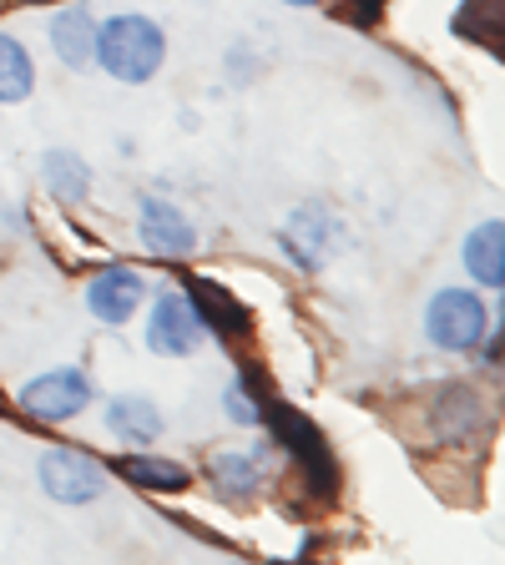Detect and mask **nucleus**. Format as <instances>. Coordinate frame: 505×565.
I'll return each instance as SVG.
<instances>
[{"mask_svg":"<svg viewBox=\"0 0 505 565\" xmlns=\"http://www.w3.org/2000/svg\"><path fill=\"white\" fill-rule=\"evenodd\" d=\"M137 243L152 253V258H188L198 247V227L172 198H137Z\"/></svg>","mask_w":505,"mask_h":565,"instance_id":"8","label":"nucleus"},{"mask_svg":"<svg viewBox=\"0 0 505 565\" xmlns=\"http://www.w3.org/2000/svg\"><path fill=\"white\" fill-rule=\"evenodd\" d=\"M106 429L127 449H147L162 439L167 414H162V404L147 399V394H112V399H106Z\"/></svg>","mask_w":505,"mask_h":565,"instance_id":"11","label":"nucleus"},{"mask_svg":"<svg viewBox=\"0 0 505 565\" xmlns=\"http://www.w3.org/2000/svg\"><path fill=\"white\" fill-rule=\"evenodd\" d=\"M92 404H96L92 374H86V369H76V364L46 369V374H35L31 384L21 388L25 419H41V424H71V419H82Z\"/></svg>","mask_w":505,"mask_h":565,"instance_id":"5","label":"nucleus"},{"mask_svg":"<svg viewBox=\"0 0 505 565\" xmlns=\"http://www.w3.org/2000/svg\"><path fill=\"white\" fill-rule=\"evenodd\" d=\"M263 424L273 429V445L304 470V480L314 484L318 494H334V484H339V465H334V455H329L324 429H318L308 414H298L294 404H273V399H269V409H263Z\"/></svg>","mask_w":505,"mask_h":565,"instance_id":"2","label":"nucleus"},{"mask_svg":"<svg viewBox=\"0 0 505 565\" xmlns=\"http://www.w3.org/2000/svg\"><path fill=\"white\" fill-rule=\"evenodd\" d=\"M35 92V61L11 31H0V106H15Z\"/></svg>","mask_w":505,"mask_h":565,"instance_id":"17","label":"nucleus"},{"mask_svg":"<svg viewBox=\"0 0 505 565\" xmlns=\"http://www.w3.org/2000/svg\"><path fill=\"white\" fill-rule=\"evenodd\" d=\"M188 303L198 308L202 329L218 333V339H238V333L253 329V323H248L243 298H233L218 278H188Z\"/></svg>","mask_w":505,"mask_h":565,"instance_id":"14","label":"nucleus"},{"mask_svg":"<svg viewBox=\"0 0 505 565\" xmlns=\"http://www.w3.org/2000/svg\"><path fill=\"white\" fill-rule=\"evenodd\" d=\"M117 475L127 484H137V490H147V494H182V490H192V470L182 465V459L147 455V449L117 459Z\"/></svg>","mask_w":505,"mask_h":565,"instance_id":"16","label":"nucleus"},{"mask_svg":"<svg viewBox=\"0 0 505 565\" xmlns=\"http://www.w3.org/2000/svg\"><path fill=\"white\" fill-rule=\"evenodd\" d=\"M339 237H344V227H339V217H334V207H324V202H298V207L288 212V223L278 227L283 258L304 273L324 268V263L334 258Z\"/></svg>","mask_w":505,"mask_h":565,"instance_id":"6","label":"nucleus"},{"mask_svg":"<svg viewBox=\"0 0 505 565\" xmlns=\"http://www.w3.org/2000/svg\"><path fill=\"white\" fill-rule=\"evenodd\" d=\"M208 329H202L198 308L188 303V294H157L152 308H147V349L157 359H192L202 349Z\"/></svg>","mask_w":505,"mask_h":565,"instance_id":"7","label":"nucleus"},{"mask_svg":"<svg viewBox=\"0 0 505 565\" xmlns=\"http://www.w3.org/2000/svg\"><path fill=\"white\" fill-rule=\"evenodd\" d=\"M269 445H253V449H223L212 455L208 465V480H212V494L228 500V505H253L269 484Z\"/></svg>","mask_w":505,"mask_h":565,"instance_id":"10","label":"nucleus"},{"mask_svg":"<svg viewBox=\"0 0 505 565\" xmlns=\"http://www.w3.org/2000/svg\"><path fill=\"white\" fill-rule=\"evenodd\" d=\"M460 258H465V273L481 282L485 294H501L505 288V223L501 217L475 227V233L465 237V247H460Z\"/></svg>","mask_w":505,"mask_h":565,"instance_id":"15","label":"nucleus"},{"mask_svg":"<svg viewBox=\"0 0 505 565\" xmlns=\"http://www.w3.org/2000/svg\"><path fill=\"white\" fill-rule=\"evenodd\" d=\"M141 298H147V278H141V268H131V263H106V268L92 273V282H86V308H92V318L106 323V329L131 323Z\"/></svg>","mask_w":505,"mask_h":565,"instance_id":"9","label":"nucleus"},{"mask_svg":"<svg viewBox=\"0 0 505 565\" xmlns=\"http://www.w3.org/2000/svg\"><path fill=\"white\" fill-rule=\"evenodd\" d=\"M263 409H269V394H263L259 374H238L233 384L223 388V414L243 429H259L263 424Z\"/></svg>","mask_w":505,"mask_h":565,"instance_id":"18","label":"nucleus"},{"mask_svg":"<svg viewBox=\"0 0 505 565\" xmlns=\"http://www.w3.org/2000/svg\"><path fill=\"white\" fill-rule=\"evenodd\" d=\"M106 480H112V470L96 455H86V449L56 445L35 459V484L56 505H96L106 494Z\"/></svg>","mask_w":505,"mask_h":565,"instance_id":"4","label":"nucleus"},{"mask_svg":"<svg viewBox=\"0 0 505 565\" xmlns=\"http://www.w3.org/2000/svg\"><path fill=\"white\" fill-rule=\"evenodd\" d=\"M491 323L495 313H485V298L475 288H435L424 303V339L445 353H471Z\"/></svg>","mask_w":505,"mask_h":565,"instance_id":"3","label":"nucleus"},{"mask_svg":"<svg viewBox=\"0 0 505 565\" xmlns=\"http://www.w3.org/2000/svg\"><path fill=\"white\" fill-rule=\"evenodd\" d=\"M46 41L66 71H86L96 61V15L86 6H61L46 25Z\"/></svg>","mask_w":505,"mask_h":565,"instance_id":"12","label":"nucleus"},{"mask_svg":"<svg viewBox=\"0 0 505 565\" xmlns=\"http://www.w3.org/2000/svg\"><path fill=\"white\" fill-rule=\"evenodd\" d=\"M385 6H389V0H344V21L359 25V31H369V25H379Z\"/></svg>","mask_w":505,"mask_h":565,"instance_id":"19","label":"nucleus"},{"mask_svg":"<svg viewBox=\"0 0 505 565\" xmlns=\"http://www.w3.org/2000/svg\"><path fill=\"white\" fill-rule=\"evenodd\" d=\"M167 61V35L152 15H112L96 21V66L122 86H147Z\"/></svg>","mask_w":505,"mask_h":565,"instance_id":"1","label":"nucleus"},{"mask_svg":"<svg viewBox=\"0 0 505 565\" xmlns=\"http://www.w3.org/2000/svg\"><path fill=\"white\" fill-rule=\"evenodd\" d=\"M283 6H324V0H283Z\"/></svg>","mask_w":505,"mask_h":565,"instance_id":"20","label":"nucleus"},{"mask_svg":"<svg viewBox=\"0 0 505 565\" xmlns=\"http://www.w3.org/2000/svg\"><path fill=\"white\" fill-rule=\"evenodd\" d=\"M41 188L61 207H82V202H92V188H96L92 162L82 152H71V147H51L41 157Z\"/></svg>","mask_w":505,"mask_h":565,"instance_id":"13","label":"nucleus"}]
</instances>
